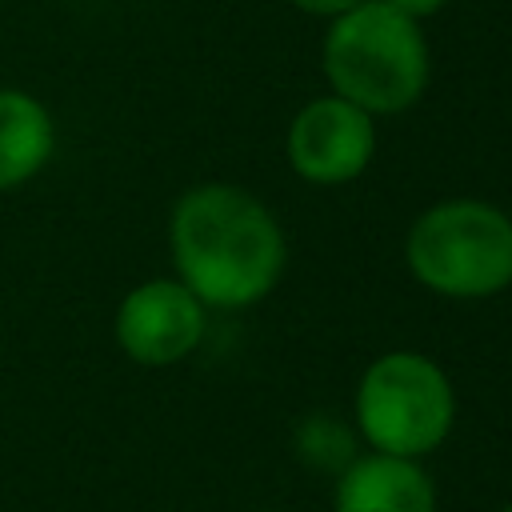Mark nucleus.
Returning a JSON list of instances; mask_svg holds the SVG:
<instances>
[{"instance_id": "f257e3e1", "label": "nucleus", "mask_w": 512, "mask_h": 512, "mask_svg": "<svg viewBox=\"0 0 512 512\" xmlns=\"http://www.w3.org/2000/svg\"><path fill=\"white\" fill-rule=\"evenodd\" d=\"M168 248L176 280L204 308H248L284 272V232L276 216L236 184H196L172 204Z\"/></svg>"}, {"instance_id": "f03ea898", "label": "nucleus", "mask_w": 512, "mask_h": 512, "mask_svg": "<svg viewBox=\"0 0 512 512\" xmlns=\"http://www.w3.org/2000/svg\"><path fill=\"white\" fill-rule=\"evenodd\" d=\"M320 60L332 92L372 116L412 108L428 84V44L420 24L384 0H360L332 16Z\"/></svg>"}, {"instance_id": "7ed1b4c3", "label": "nucleus", "mask_w": 512, "mask_h": 512, "mask_svg": "<svg viewBox=\"0 0 512 512\" xmlns=\"http://www.w3.org/2000/svg\"><path fill=\"white\" fill-rule=\"evenodd\" d=\"M404 260L440 296H496L512 284V220L488 200H440L408 228Z\"/></svg>"}, {"instance_id": "20e7f679", "label": "nucleus", "mask_w": 512, "mask_h": 512, "mask_svg": "<svg viewBox=\"0 0 512 512\" xmlns=\"http://www.w3.org/2000/svg\"><path fill=\"white\" fill-rule=\"evenodd\" d=\"M456 420V396L428 356L388 352L372 360L356 388V428L372 452L388 456H424L440 448Z\"/></svg>"}, {"instance_id": "39448f33", "label": "nucleus", "mask_w": 512, "mask_h": 512, "mask_svg": "<svg viewBox=\"0 0 512 512\" xmlns=\"http://www.w3.org/2000/svg\"><path fill=\"white\" fill-rule=\"evenodd\" d=\"M376 148L372 112L344 96L308 100L288 124V164L308 184H348L356 180Z\"/></svg>"}, {"instance_id": "423d86ee", "label": "nucleus", "mask_w": 512, "mask_h": 512, "mask_svg": "<svg viewBox=\"0 0 512 512\" xmlns=\"http://www.w3.org/2000/svg\"><path fill=\"white\" fill-rule=\"evenodd\" d=\"M112 332L128 360L144 368H168L200 344L204 304L180 280H144L116 304Z\"/></svg>"}, {"instance_id": "0eeeda50", "label": "nucleus", "mask_w": 512, "mask_h": 512, "mask_svg": "<svg viewBox=\"0 0 512 512\" xmlns=\"http://www.w3.org/2000/svg\"><path fill=\"white\" fill-rule=\"evenodd\" d=\"M336 512H436V488L416 460L368 452L340 468Z\"/></svg>"}, {"instance_id": "6e6552de", "label": "nucleus", "mask_w": 512, "mask_h": 512, "mask_svg": "<svg viewBox=\"0 0 512 512\" xmlns=\"http://www.w3.org/2000/svg\"><path fill=\"white\" fill-rule=\"evenodd\" d=\"M56 152V120L48 104L24 88H0V192L24 188Z\"/></svg>"}, {"instance_id": "1a4fd4ad", "label": "nucleus", "mask_w": 512, "mask_h": 512, "mask_svg": "<svg viewBox=\"0 0 512 512\" xmlns=\"http://www.w3.org/2000/svg\"><path fill=\"white\" fill-rule=\"evenodd\" d=\"M300 452L316 464V468H344L352 460V440H348V428L328 420V416H316L300 428Z\"/></svg>"}, {"instance_id": "9d476101", "label": "nucleus", "mask_w": 512, "mask_h": 512, "mask_svg": "<svg viewBox=\"0 0 512 512\" xmlns=\"http://www.w3.org/2000/svg\"><path fill=\"white\" fill-rule=\"evenodd\" d=\"M288 4H296L300 12H312V16H340L360 0H288Z\"/></svg>"}, {"instance_id": "9b49d317", "label": "nucleus", "mask_w": 512, "mask_h": 512, "mask_svg": "<svg viewBox=\"0 0 512 512\" xmlns=\"http://www.w3.org/2000/svg\"><path fill=\"white\" fill-rule=\"evenodd\" d=\"M384 4L400 8V12H404V16H412V20H420V16H432L436 8H444V0H384Z\"/></svg>"}, {"instance_id": "f8f14e48", "label": "nucleus", "mask_w": 512, "mask_h": 512, "mask_svg": "<svg viewBox=\"0 0 512 512\" xmlns=\"http://www.w3.org/2000/svg\"><path fill=\"white\" fill-rule=\"evenodd\" d=\"M504 512H512V504H508V508H504Z\"/></svg>"}, {"instance_id": "ddd939ff", "label": "nucleus", "mask_w": 512, "mask_h": 512, "mask_svg": "<svg viewBox=\"0 0 512 512\" xmlns=\"http://www.w3.org/2000/svg\"><path fill=\"white\" fill-rule=\"evenodd\" d=\"M260 512H272V508H260Z\"/></svg>"}, {"instance_id": "4468645a", "label": "nucleus", "mask_w": 512, "mask_h": 512, "mask_svg": "<svg viewBox=\"0 0 512 512\" xmlns=\"http://www.w3.org/2000/svg\"><path fill=\"white\" fill-rule=\"evenodd\" d=\"M508 220H512V216H508Z\"/></svg>"}]
</instances>
